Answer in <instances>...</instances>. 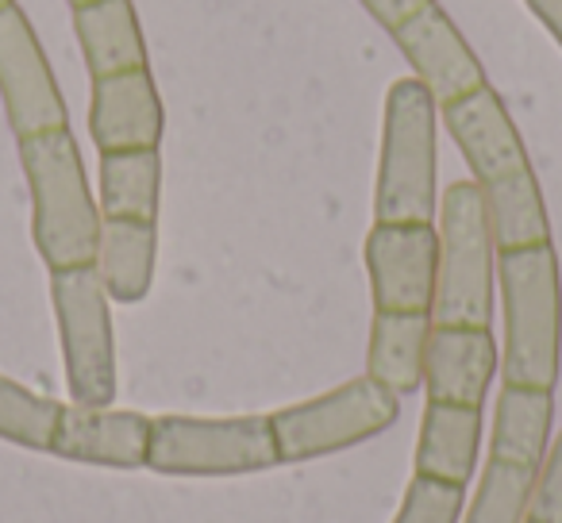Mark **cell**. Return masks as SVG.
I'll use <instances>...</instances> for the list:
<instances>
[{
	"label": "cell",
	"mask_w": 562,
	"mask_h": 523,
	"mask_svg": "<svg viewBox=\"0 0 562 523\" xmlns=\"http://www.w3.org/2000/svg\"><path fill=\"white\" fill-rule=\"evenodd\" d=\"M443 124L474 173L470 181H477L485 196V216L497 250L551 242L543 193L505 101L490 86H482L462 101L443 104Z\"/></svg>",
	"instance_id": "obj_1"
},
{
	"label": "cell",
	"mask_w": 562,
	"mask_h": 523,
	"mask_svg": "<svg viewBox=\"0 0 562 523\" xmlns=\"http://www.w3.org/2000/svg\"><path fill=\"white\" fill-rule=\"evenodd\" d=\"M20 162L32 189V235L43 262L55 270L97 266L104 216L93 201L86 162L70 127L20 139Z\"/></svg>",
	"instance_id": "obj_2"
},
{
	"label": "cell",
	"mask_w": 562,
	"mask_h": 523,
	"mask_svg": "<svg viewBox=\"0 0 562 523\" xmlns=\"http://www.w3.org/2000/svg\"><path fill=\"white\" fill-rule=\"evenodd\" d=\"M505 300V354L501 382L554 389L562 369V274L551 242L497 250Z\"/></svg>",
	"instance_id": "obj_3"
},
{
	"label": "cell",
	"mask_w": 562,
	"mask_h": 523,
	"mask_svg": "<svg viewBox=\"0 0 562 523\" xmlns=\"http://www.w3.org/2000/svg\"><path fill=\"white\" fill-rule=\"evenodd\" d=\"M436 96L416 78H401L385 96L382 166L374 189V224H436Z\"/></svg>",
	"instance_id": "obj_4"
},
{
	"label": "cell",
	"mask_w": 562,
	"mask_h": 523,
	"mask_svg": "<svg viewBox=\"0 0 562 523\" xmlns=\"http://www.w3.org/2000/svg\"><path fill=\"white\" fill-rule=\"evenodd\" d=\"M497 242L477 181H454L439 201V282L431 300L436 328H490Z\"/></svg>",
	"instance_id": "obj_5"
},
{
	"label": "cell",
	"mask_w": 562,
	"mask_h": 523,
	"mask_svg": "<svg viewBox=\"0 0 562 523\" xmlns=\"http://www.w3.org/2000/svg\"><path fill=\"white\" fill-rule=\"evenodd\" d=\"M270 416H162L150 420L147 466L170 477H239L278 466Z\"/></svg>",
	"instance_id": "obj_6"
},
{
	"label": "cell",
	"mask_w": 562,
	"mask_h": 523,
	"mask_svg": "<svg viewBox=\"0 0 562 523\" xmlns=\"http://www.w3.org/2000/svg\"><path fill=\"white\" fill-rule=\"evenodd\" d=\"M397 416V393L378 385L374 377H355L324 397L273 412L270 428L281 462H305L367 443V439L390 431Z\"/></svg>",
	"instance_id": "obj_7"
},
{
	"label": "cell",
	"mask_w": 562,
	"mask_h": 523,
	"mask_svg": "<svg viewBox=\"0 0 562 523\" xmlns=\"http://www.w3.org/2000/svg\"><path fill=\"white\" fill-rule=\"evenodd\" d=\"M50 300H55L66 385H70L74 405L109 408L116 400V346H112L109 293H104L97 266L55 270Z\"/></svg>",
	"instance_id": "obj_8"
},
{
	"label": "cell",
	"mask_w": 562,
	"mask_h": 523,
	"mask_svg": "<svg viewBox=\"0 0 562 523\" xmlns=\"http://www.w3.org/2000/svg\"><path fill=\"white\" fill-rule=\"evenodd\" d=\"M0 96H4V112L20 139L70 127V112H66L55 70L35 39L32 20L24 16L16 0L9 9H0Z\"/></svg>",
	"instance_id": "obj_9"
},
{
	"label": "cell",
	"mask_w": 562,
	"mask_h": 523,
	"mask_svg": "<svg viewBox=\"0 0 562 523\" xmlns=\"http://www.w3.org/2000/svg\"><path fill=\"white\" fill-rule=\"evenodd\" d=\"M374 312H431L439 282L436 224H374L367 235Z\"/></svg>",
	"instance_id": "obj_10"
},
{
	"label": "cell",
	"mask_w": 562,
	"mask_h": 523,
	"mask_svg": "<svg viewBox=\"0 0 562 523\" xmlns=\"http://www.w3.org/2000/svg\"><path fill=\"white\" fill-rule=\"evenodd\" d=\"M393 35H397L405 62L413 66V78L436 96L439 109L462 101V96H470L474 89L485 86L482 62H477L470 43L462 39L454 20L439 4H428L424 12H416Z\"/></svg>",
	"instance_id": "obj_11"
},
{
	"label": "cell",
	"mask_w": 562,
	"mask_h": 523,
	"mask_svg": "<svg viewBox=\"0 0 562 523\" xmlns=\"http://www.w3.org/2000/svg\"><path fill=\"white\" fill-rule=\"evenodd\" d=\"M166 132V109L150 66L93 81L89 104V135L97 150H158Z\"/></svg>",
	"instance_id": "obj_12"
},
{
	"label": "cell",
	"mask_w": 562,
	"mask_h": 523,
	"mask_svg": "<svg viewBox=\"0 0 562 523\" xmlns=\"http://www.w3.org/2000/svg\"><path fill=\"white\" fill-rule=\"evenodd\" d=\"M497 343L490 328H436L424 351V389L439 405L482 408L497 377Z\"/></svg>",
	"instance_id": "obj_13"
},
{
	"label": "cell",
	"mask_w": 562,
	"mask_h": 523,
	"mask_svg": "<svg viewBox=\"0 0 562 523\" xmlns=\"http://www.w3.org/2000/svg\"><path fill=\"white\" fill-rule=\"evenodd\" d=\"M150 451V420L139 412H112V408L70 405L58 420L50 454L70 462L112 469L147 466Z\"/></svg>",
	"instance_id": "obj_14"
},
{
	"label": "cell",
	"mask_w": 562,
	"mask_h": 523,
	"mask_svg": "<svg viewBox=\"0 0 562 523\" xmlns=\"http://www.w3.org/2000/svg\"><path fill=\"white\" fill-rule=\"evenodd\" d=\"M74 32H78L81 55H86L93 81L147 66V43H143V27L132 0H89V4H78L74 9Z\"/></svg>",
	"instance_id": "obj_15"
},
{
	"label": "cell",
	"mask_w": 562,
	"mask_h": 523,
	"mask_svg": "<svg viewBox=\"0 0 562 523\" xmlns=\"http://www.w3.org/2000/svg\"><path fill=\"white\" fill-rule=\"evenodd\" d=\"M482 443V408L428 400L416 439V474L467 489Z\"/></svg>",
	"instance_id": "obj_16"
},
{
	"label": "cell",
	"mask_w": 562,
	"mask_h": 523,
	"mask_svg": "<svg viewBox=\"0 0 562 523\" xmlns=\"http://www.w3.org/2000/svg\"><path fill=\"white\" fill-rule=\"evenodd\" d=\"M158 262V224L139 219H104L101 250H97V274L109 293V300L120 305H139L155 285Z\"/></svg>",
	"instance_id": "obj_17"
},
{
	"label": "cell",
	"mask_w": 562,
	"mask_h": 523,
	"mask_svg": "<svg viewBox=\"0 0 562 523\" xmlns=\"http://www.w3.org/2000/svg\"><path fill=\"white\" fill-rule=\"evenodd\" d=\"M551 420H554L551 389H531V385H501L497 416H493L490 458L539 469V466H543V458H547Z\"/></svg>",
	"instance_id": "obj_18"
},
{
	"label": "cell",
	"mask_w": 562,
	"mask_h": 523,
	"mask_svg": "<svg viewBox=\"0 0 562 523\" xmlns=\"http://www.w3.org/2000/svg\"><path fill=\"white\" fill-rule=\"evenodd\" d=\"M428 312H374L367 351V377L385 385L397 397H408L424 385V351H428Z\"/></svg>",
	"instance_id": "obj_19"
},
{
	"label": "cell",
	"mask_w": 562,
	"mask_h": 523,
	"mask_svg": "<svg viewBox=\"0 0 562 523\" xmlns=\"http://www.w3.org/2000/svg\"><path fill=\"white\" fill-rule=\"evenodd\" d=\"M162 208V158L158 150L101 155V216L158 224Z\"/></svg>",
	"instance_id": "obj_20"
},
{
	"label": "cell",
	"mask_w": 562,
	"mask_h": 523,
	"mask_svg": "<svg viewBox=\"0 0 562 523\" xmlns=\"http://www.w3.org/2000/svg\"><path fill=\"white\" fill-rule=\"evenodd\" d=\"M63 412L66 405L40 397V393L0 374V439L27 446V451H50Z\"/></svg>",
	"instance_id": "obj_21"
},
{
	"label": "cell",
	"mask_w": 562,
	"mask_h": 523,
	"mask_svg": "<svg viewBox=\"0 0 562 523\" xmlns=\"http://www.w3.org/2000/svg\"><path fill=\"white\" fill-rule=\"evenodd\" d=\"M536 474L539 469L490 458L474 500L467 508V523H524L528 520L531 489H536Z\"/></svg>",
	"instance_id": "obj_22"
},
{
	"label": "cell",
	"mask_w": 562,
	"mask_h": 523,
	"mask_svg": "<svg viewBox=\"0 0 562 523\" xmlns=\"http://www.w3.org/2000/svg\"><path fill=\"white\" fill-rule=\"evenodd\" d=\"M462 504H467V489L462 485H447L436 477H413L405 489L401 512L393 523H459Z\"/></svg>",
	"instance_id": "obj_23"
},
{
	"label": "cell",
	"mask_w": 562,
	"mask_h": 523,
	"mask_svg": "<svg viewBox=\"0 0 562 523\" xmlns=\"http://www.w3.org/2000/svg\"><path fill=\"white\" fill-rule=\"evenodd\" d=\"M528 520L536 523H562V431L554 446H547V458L536 474V489H531Z\"/></svg>",
	"instance_id": "obj_24"
},
{
	"label": "cell",
	"mask_w": 562,
	"mask_h": 523,
	"mask_svg": "<svg viewBox=\"0 0 562 523\" xmlns=\"http://www.w3.org/2000/svg\"><path fill=\"white\" fill-rule=\"evenodd\" d=\"M362 4H367V12L385 32H397L401 24H408L416 12H424L428 4H436V0H362Z\"/></svg>",
	"instance_id": "obj_25"
},
{
	"label": "cell",
	"mask_w": 562,
	"mask_h": 523,
	"mask_svg": "<svg viewBox=\"0 0 562 523\" xmlns=\"http://www.w3.org/2000/svg\"><path fill=\"white\" fill-rule=\"evenodd\" d=\"M528 9L543 20V27L559 39V47H562V0H528Z\"/></svg>",
	"instance_id": "obj_26"
},
{
	"label": "cell",
	"mask_w": 562,
	"mask_h": 523,
	"mask_svg": "<svg viewBox=\"0 0 562 523\" xmlns=\"http://www.w3.org/2000/svg\"><path fill=\"white\" fill-rule=\"evenodd\" d=\"M70 4H74V9H78V4H89V0H70Z\"/></svg>",
	"instance_id": "obj_27"
},
{
	"label": "cell",
	"mask_w": 562,
	"mask_h": 523,
	"mask_svg": "<svg viewBox=\"0 0 562 523\" xmlns=\"http://www.w3.org/2000/svg\"><path fill=\"white\" fill-rule=\"evenodd\" d=\"M9 4H12V0H0V9H9Z\"/></svg>",
	"instance_id": "obj_28"
},
{
	"label": "cell",
	"mask_w": 562,
	"mask_h": 523,
	"mask_svg": "<svg viewBox=\"0 0 562 523\" xmlns=\"http://www.w3.org/2000/svg\"><path fill=\"white\" fill-rule=\"evenodd\" d=\"M524 523H536V520H524Z\"/></svg>",
	"instance_id": "obj_29"
}]
</instances>
